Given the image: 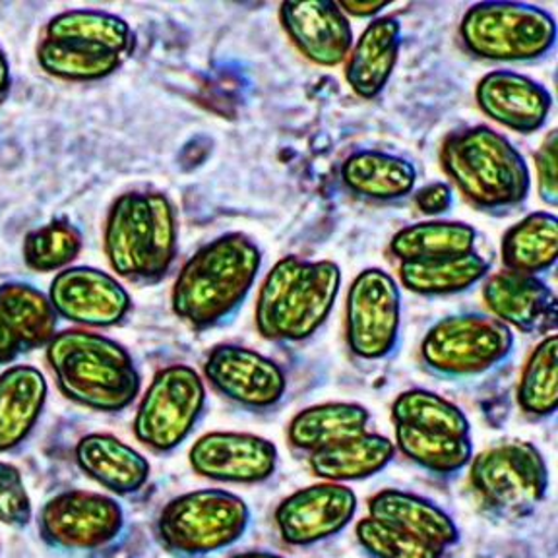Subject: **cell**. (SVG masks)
Here are the masks:
<instances>
[{"mask_svg":"<svg viewBox=\"0 0 558 558\" xmlns=\"http://www.w3.org/2000/svg\"><path fill=\"white\" fill-rule=\"evenodd\" d=\"M262 268V251L244 233L202 244L174 279L171 308L192 330H209L241 308Z\"/></svg>","mask_w":558,"mask_h":558,"instance_id":"6da1fadb","label":"cell"},{"mask_svg":"<svg viewBox=\"0 0 558 558\" xmlns=\"http://www.w3.org/2000/svg\"><path fill=\"white\" fill-rule=\"evenodd\" d=\"M66 400L99 413H119L138 398L142 376L131 351L96 331H57L45 348Z\"/></svg>","mask_w":558,"mask_h":558,"instance_id":"7a4b0ae2","label":"cell"},{"mask_svg":"<svg viewBox=\"0 0 558 558\" xmlns=\"http://www.w3.org/2000/svg\"><path fill=\"white\" fill-rule=\"evenodd\" d=\"M438 159L452 186L481 211L502 214L518 208L532 189L530 167L520 149L485 124L450 132Z\"/></svg>","mask_w":558,"mask_h":558,"instance_id":"3957f363","label":"cell"},{"mask_svg":"<svg viewBox=\"0 0 558 558\" xmlns=\"http://www.w3.org/2000/svg\"><path fill=\"white\" fill-rule=\"evenodd\" d=\"M179 248V221L171 198L157 191L124 192L111 204L104 251L111 270L134 283L166 278Z\"/></svg>","mask_w":558,"mask_h":558,"instance_id":"277c9868","label":"cell"},{"mask_svg":"<svg viewBox=\"0 0 558 558\" xmlns=\"http://www.w3.org/2000/svg\"><path fill=\"white\" fill-rule=\"evenodd\" d=\"M336 262L286 256L262 281L254 324L264 340L305 341L323 328L340 293Z\"/></svg>","mask_w":558,"mask_h":558,"instance_id":"5b68a950","label":"cell"},{"mask_svg":"<svg viewBox=\"0 0 558 558\" xmlns=\"http://www.w3.org/2000/svg\"><path fill=\"white\" fill-rule=\"evenodd\" d=\"M134 51L126 20L104 10H66L52 16L37 44V62L62 82H99L121 69Z\"/></svg>","mask_w":558,"mask_h":558,"instance_id":"8992f818","label":"cell"},{"mask_svg":"<svg viewBox=\"0 0 558 558\" xmlns=\"http://www.w3.org/2000/svg\"><path fill=\"white\" fill-rule=\"evenodd\" d=\"M458 32L465 51L490 62L539 61L557 44V22L550 12L512 0L473 4Z\"/></svg>","mask_w":558,"mask_h":558,"instance_id":"52a82bcc","label":"cell"},{"mask_svg":"<svg viewBox=\"0 0 558 558\" xmlns=\"http://www.w3.org/2000/svg\"><path fill=\"white\" fill-rule=\"evenodd\" d=\"M251 510L243 498L221 488H198L169 500L157 515L159 543L177 557H204L243 537Z\"/></svg>","mask_w":558,"mask_h":558,"instance_id":"ba28073f","label":"cell"},{"mask_svg":"<svg viewBox=\"0 0 558 558\" xmlns=\"http://www.w3.org/2000/svg\"><path fill=\"white\" fill-rule=\"evenodd\" d=\"M470 485L490 512L520 518L545 500L549 470L537 446L510 440L471 458Z\"/></svg>","mask_w":558,"mask_h":558,"instance_id":"9c48e42d","label":"cell"},{"mask_svg":"<svg viewBox=\"0 0 558 558\" xmlns=\"http://www.w3.org/2000/svg\"><path fill=\"white\" fill-rule=\"evenodd\" d=\"M514 349V331L490 314L445 316L421 341V361L433 375L471 378L500 365Z\"/></svg>","mask_w":558,"mask_h":558,"instance_id":"30bf717a","label":"cell"},{"mask_svg":"<svg viewBox=\"0 0 558 558\" xmlns=\"http://www.w3.org/2000/svg\"><path fill=\"white\" fill-rule=\"evenodd\" d=\"M206 408V384L189 365L157 371L142 396L132 430L140 445L151 452H173L196 427Z\"/></svg>","mask_w":558,"mask_h":558,"instance_id":"8fae6325","label":"cell"},{"mask_svg":"<svg viewBox=\"0 0 558 558\" xmlns=\"http://www.w3.org/2000/svg\"><path fill=\"white\" fill-rule=\"evenodd\" d=\"M401 328L398 281L380 268H368L351 281L345 296V340L355 357L380 361L392 353Z\"/></svg>","mask_w":558,"mask_h":558,"instance_id":"7c38bea8","label":"cell"},{"mask_svg":"<svg viewBox=\"0 0 558 558\" xmlns=\"http://www.w3.org/2000/svg\"><path fill=\"white\" fill-rule=\"evenodd\" d=\"M124 525L114 498L94 490H64L45 502L37 515L41 539L62 550H96L113 543Z\"/></svg>","mask_w":558,"mask_h":558,"instance_id":"4fadbf2b","label":"cell"},{"mask_svg":"<svg viewBox=\"0 0 558 558\" xmlns=\"http://www.w3.org/2000/svg\"><path fill=\"white\" fill-rule=\"evenodd\" d=\"M204 378L216 392L244 410H271L288 392V376L276 361L235 343L209 349Z\"/></svg>","mask_w":558,"mask_h":558,"instance_id":"5bb4252c","label":"cell"},{"mask_svg":"<svg viewBox=\"0 0 558 558\" xmlns=\"http://www.w3.org/2000/svg\"><path fill=\"white\" fill-rule=\"evenodd\" d=\"M355 512L357 497L348 485L320 481L283 498L274 520L279 537L288 545L308 547L343 532Z\"/></svg>","mask_w":558,"mask_h":558,"instance_id":"9a60e30c","label":"cell"},{"mask_svg":"<svg viewBox=\"0 0 558 558\" xmlns=\"http://www.w3.org/2000/svg\"><path fill=\"white\" fill-rule=\"evenodd\" d=\"M47 295L57 316L86 328L119 326L132 311L131 295L121 281L92 266L59 271Z\"/></svg>","mask_w":558,"mask_h":558,"instance_id":"2e32d148","label":"cell"},{"mask_svg":"<svg viewBox=\"0 0 558 558\" xmlns=\"http://www.w3.org/2000/svg\"><path fill=\"white\" fill-rule=\"evenodd\" d=\"M189 463L204 480L256 485L270 480L278 470V448L253 433L214 430L192 445Z\"/></svg>","mask_w":558,"mask_h":558,"instance_id":"e0dca14e","label":"cell"},{"mask_svg":"<svg viewBox=\"0 0 558 558\" xmlns=\"http://www.w3.org/2000/svg\"><path fill=\"white\" fill-rule=\"evenodd\" d=\"M279 24L296 51L323 69L345 62L353 47V27L331 0H288L279 7Z\"/></svg>","mask_w":558,"mask_h":558,"instance_id":"ac0fdd59","label":"cell"},{"mask_svg":"<svg viewBox=\"0 0 558 558\" xmlns=\"http://www.w3.org/2000/svg\"><path fill=\"white\" fill-rule=\"evenodd\" d=\"M488 314L510 330L541 333L543 338L555 333L558 320L557 295L537 276H523L500 270L488 274L481 288Z\"/></svg>","mask_w":558,"mask_h":558,"instance_id":"d6986e66","label":"cell"},{"mask_svg":"<svg viewBox=\"0 0 558 558\" xmlns=\"http://www.w3.org/2000/svg\"><path fill=\"white\" fill-rule=\"evenodd\" d=\"M483 114L520 134H533L549 121L553 97L537 80L514 70H493L475 87Z\"/></svg>","mask_w":558,"mask_h":558,"instance_id":"ffe728a7","label":"cell"},{"mask_svg":"<svg viewBox=\"0 0 558 558\" xmlns=\"http://www.w3.org/2000/svg\"><path fill=\"white\" fill-rule=\"evenodd\" d=\"M74 460L86 477L121 497L146 487L151 473L144 453L107 433L82 436L74 446Z\"/></svg>","mask_w":558,"mask_h":558,"instance_id":"44dd1931","label":"cell"},{"mask_svg":"<svg viewBox=\"0 0 558 558\" xmlns=\"http://www.w3.org/2000/svg\"><path fill=\"white\" fill-rule=\"evenodd\" d=\"M400 49V20L396 16L371 20L345 59V82L351 92L363 99L380 96L392 78Z\"/></svg>","mask_w":558,"mask_h":558,"instance_id":"7402d4cb","label":"cell"},{"mask_svg":"<svg viewBox=\"0 0 558 558\" xmlns=\"http://www.w3.org/2000/svg\"><path fill=\"white\" fill-rule=\"evenodd\" d=\"M368 515L396 530L427 541L436 549H450L460 541L452 515L425 497L400 488H386L368 500Z\"/></svg>","mask_w":558,"mask_h":558,"instance_id":"603a6c76","label":"cell"},{"mask_svg":"<svg viewBox=\"0 0 558 558\" xmlns=\"http://www.w3.org/2000/svg\"><path fill=\"white\" fill-rule=\"evenodd\" d=\"M47 393L44 373L35 366L14 365L0 373V453L14 450L32 435Z\"/></svg>","mask_w":558,"mask_h":558,"instance_id":"cb8c5ba5","label":"cell"},{"mask_svg":"<svg viewBox=\"0 0 558 558\" xmlns=\"http://www.w3.org/2000/svg\"><path fill=\"white\" fill-rule=\"evenodd\" d=\"M341 181L348 191L365 201H401L415 191L417 169L405 157L380 149H359L343 161Z\"/></svg>","mask_w":558,"mask_h":558,"instance_id":"d4e9b609","label":"cell"},{"mask_svg":"<svg viewBox=\"0 0 558 558\" xmlns=\"http://www.w3.org/2000/svg\"><path fill=\"white\" fill-rule=\"evenodd\" d=\"M371 413L353 401H328L299 411L289 421V445L313 453L368 430Z\"/></svg>","mask_w":558,"mask_h":558,"instance_id":"484cf974","label":"cell"},{"mask_svg":"<svg viewBox=\"0 0 558 558\" xmlns=\"http://www.w3.org/2000/svg\"><path fill=\"white\" fill-rule=\"evenodd\" d=\"M396 456L390 438L366 430L338 445L308 453V468L320 481L345 485L349 481L375 477Z\"/></svg>","mask_w":558,"mask_h":558,"instance_id":"4316f807","label":"cell"},{"mask_svg":"<svg viewBox=\"0 0 558 558\" xmlns=\"http://www.w3.org/2000/svg\"><path fill=\"white\" fill-rule=\"evenodd\" d=\"M558 219L550 211H533L510 227L500 243L505 270L537 276L557 264Z\"/></svg>","mask_w":558,"mask_h":558,"instance_id":"83f0119b","label":"cell"},{"mask_svg":"<svg viewBox=\"0 0 558 558\" xmlns=\"http://www.w3.org/2000/svg\"><path fill=\"white\" fill-rule=\"evenodd\" d=\"M488 264L480 253L460 254L435 260L400 264L403 288L421 296H446L462 293L487 278Z\"/></svg>","mask_w":558,"mask_h":558,"instance_id":"f1b7e54d","label":"cell"},{"mask_svg":"<svg viewBox=\"0 0 558 558\" xmlns=\"http://www.w3.org/2000/svg\"><path fill=\"white\" fill-rule=\"evenodd\" d=\"M0 313L14 331L22 351L47 348L57 336L59 316L49 295L24 281H7L0 286Z\"/></svg>","mask_w":558,"mask_h":558,"instance_id":"f546056e","label":"cell"},{"mask_svg":"<svg viewBox=\"0 0 558 558\" xmlns=\"http://www.w3.org/2000/svg\"><path fill=\"white\" fill-rule=\"evenodd\" d=\"M477 231L463 221L428 219L403 227L390 241V253L400 264L435 260L473 253Z\"/></svg>","mask_w":558,"mask_h":558,"instance_id":"4dcf8cb0","label":"cell"},{"mask_svg":"<svg viewBox=\"0 0 558 558\" xmlns=\"http://www.w3.org/2000/svg\"><path fill=\"white\" fill-rule=\"evenodd\" d=\"M393 427L396 450H400L410 462L417 463L418 468L438 475H452L470 465L473 458L470 436L446 435L408 425Z\"/></svg>","mask_w":558,"mask_h":558,"instance_id":"1f68e13d","label":"cell"},{"mask_svg":"<svg viewBox=\"0 0 558 558\" xmlns=\"http://www.w3.org/2000/svg\"><path fill=\"white\" fill-rule=\"evenodd\" d=\"M518 405L530 417L555 415L558 405V338L545 336L523 363L518 383Z\"/></svg>","mask_w":558,"mask_h":558,"instance_id":"d6a6232c","label":"cell"},{"mask_svg":"<svg viewBox=\"0 0 558 558\" xmlns=\"http://www.w3.org/2000/svg\"><path fill=\"white\" fill-rule=\"evenodd\" d=\"M393 425L425 428L453 436H470V418L456 403L430 390H405L392 403Z\"/></svg>","mask_w":558,"mask_h":558,"instance_id":"836d02e7","label":"cell"},{"mask_svg":"<svg viewBox=\"0 0 558 558\" xmlns=\"http://www.w3.org/2000/svg\"><path fill=\"white\" fill-rule=\"evenodd\" d=\"M82 233L70 219H51L32 229L22 243V256L29 270L39 274L66 270L82 251Z\"/></svg>","mask_w":558,"mask_h":558,"instance_id":"e575fe53","label":"cell"},{"mask_svg":"<svg viewBox=\"0 0 558 558\" xmlns=\"http://www.w3.org/2000/svg\"><path fill=\"white\" fill-rule=\"evenodd\" d=\"M359 545L373 558H442L445 550L366 515L355 527Z\"/></svg>","mask_w":558,"mask_h":558,"instance_id":"d590c367","label":"cell"},{"mask_svg":"<svg viewBox=\"0 0 558 558\" xmlns=\"http://www.w3.org/2000/svg\"><path fill=\"white\" fill-rule=\"evenodd\" d=\"M32 518L34 506L22 471L0 460V523L9 527H26Z\"/></svg>","mask_w":558,"mask_h":558,"instance_id":"8d00e7d4","label":"cell"},{"mask_svg":"<svg viewBox=\"0 0 558 558\" xmlns=\"http://www.w3.org/2000/svg\"><path fill=\"white\" fill-rule=\"evenodd\" d=\"M535 174L541 201L555 208L558 204L557 131H550L535 151Z\"/></svg>","mask_w":558,"mask_h":558,"instance_id":"74e56055","label":"cell"},{"mask_svg":"<svg viewBox=\"0 0 558 558\" xmlns=\"http://www.w3.org/2000/svg\"><path fill=\"white\" fill-rule=\"evenodd\" d=\"M415 206L421 214L428 218L445 216L448 209L452 208L453 191L448 183H430L421 186L415 192Z\"/></svg>","mask_w":558,"mask_h":558,"instance_id":"f35d334b","label":"cell"},{"mask_svg":"<svg viewBox=\"0 0 558 558\" xmlns=\"http://www.w3.org/2000/svg\"><path fill=\"white\" fill-rule=\"evenodd\" d=\"M338 4L348 17H371V20L383 16L384 10L388 9V2H376V0H341Z\"/></svg>","mask_w":558,"mask_h":558,"instance_id":"ab89813d","label":"cell"},{"mask_svg":"<svg viewBox=\"0 0 558 558\" xmlns=\"http://www.w3.org/2000/svg\"><path fill=\"white\" fill-rule=\"evenodd\" d=\"M22 353V348L17 343L14 331L10 330L9 323L0 313V365H10L16 361L17 355Z\"/></svg>","mask_w":558,"mask_h":558,"instance_id":"60d3db41","label":"cell"},{"mask_svg":"<svg viewBox=\"0 0 558 558\" xmlns=\"http://www.w3.org/2000/svg\"><path fill=\"white\" fill-rule=\"evenodd\" d=\"M10 87H12V72H10L9 57L0 47V104L9 97Z\"/></svg>","mask_w":558,"mask_h":558,"instance_id":"b9f144b4","label":"cell"},{"mask_svg":"<svg viewBox=\"0 0 558 558\" xmlns=\"http://www.w3.org/2000/svg\"><path fill=\"white\" fill-rule=\"evenodd\" d=\"M229 558H283L276 555V553H268V550H246V553H239Z\"/></svg>","mask_w":558,"mask_h":558,"instance_id":"7bdbcfd3","label":"cell"}]
</instances>
